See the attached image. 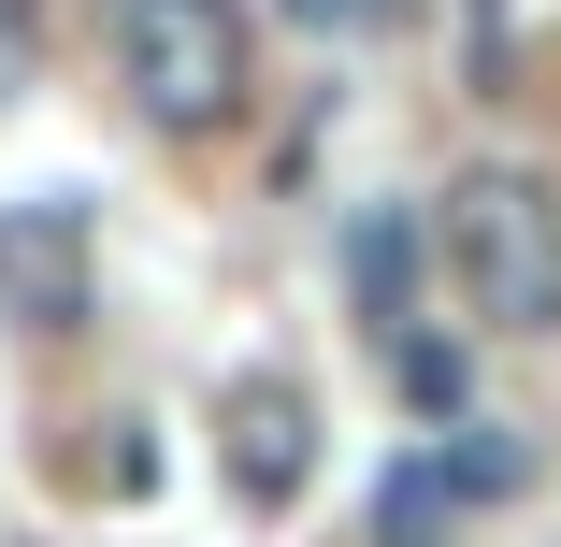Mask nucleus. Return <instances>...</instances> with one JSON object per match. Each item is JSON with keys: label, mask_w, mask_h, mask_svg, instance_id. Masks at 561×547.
Returning <instances> with one entry per match:
<instances>
[{"label": "nucleus", "mask_w": 561, "mask_h": 547, "mask_svg": "<svg viewBox=\"0 0 561 547\" xmlns=\"http://www.w3.org/2000/svg\"><path fill=\"white\" fill-rule=\"evenodd\" d=\"M432 246H446V274H461V303L490 317V332H518V346L561 332V173H533V159L446 173Z\"/></svg>", "instance_id": "f257e3e1"}, {"label": "nucleus", "mask_w": 561, "mask_h": 547, "mask_svg": "<svg viewBox=\"0 0 561 547\" xmlns=\"http://www.w3.org/2000/svg\"><path fill=\"white\" fill-rule=\"evenodd\" d=\"M116 87H130V116L173 130V145L231 130L245 87H260V15L245 0H116Z\"/></svg>", "instance_id": "f03ea898"}, {"label": "nucleus", "mask_w": 561, "mask_h": 547, "mask_svg": "<svg viewBox=\"0 0 561 547\" xmlns=\"http://www.w3.org/2000/svg\"><path fill=\"white\" fill-rule=\"evenodd\" d=\"M216 476H231V504L245 518H288L302 490H317V389L302 375H231L216 389Z\"/></svg>", "instance_id": "7ed1b4c3"}, {"label": "nucleus", "mask_w": 561, "mask_h": 547, "mask_svg": "<svg viewBox=\"0 0 561 547\" xmlns=\"http://www.w3.org/2000/svg\"><path fill=\"white\" fill-rule=\"evenodd\" d=\"M87 288H101V260H87V202H0V317H15L30 346H58V332H87Z\"/></svg>", "instance_id": "20e7f679"}, {"label": "nucleus", "mask_w": 561, "mask_h": 547, "mask_svg": "<svg viewBox=\"0 0 561 547\" xmlns=\"http://www.w3.org/2000/svg\"><path fill=\"white\" fill-rule=\"evenodd\" d=\"M533 476V447L518 432H461V447H417V461H389V490H375V547H446L476 504H504Z\"/></svg>", "instance_id": "39448f33"}, {"label": "nucleus", "mask_w": 561, "mask_h": 547, "mask_svg": "<svg viewBox=\"0 0 561 547\" xmlns=\"http://www.w3.org/2000/svg\"><path fill=\"white\" fill-rule=\"evenodd\" d=\"M417 231H432V216H360V231H346V274H360L375 346H403V332H417Z\"/></svg>", "instance_id": "423d86ee"}, {"label": "nucleus", "mask_w": 561, "mask_h": 547, "mask_svg": "<svg viewBox=\"0 0 561 547\" xmlns=\"http://www.w3.org/2000/svg\"><path fill=\"white\" fill-rule=\"evenodd\" d=\"M389 375H403V403H417V418L461 403V346H432V332H403V346H389Z\"/></svg>", "instance_id": "0eeeda50"}, {"label": "nucleus", "mask_w": 561, "mask_h": 547, "mask_svg": "<svg viewBox=\"0 0 561 547\" xmlns=\"http://www.w3.org/2000/svg\"><path fill=\"white\" fill-rule=\"evenodd\" d=\"M288 30H389V15H417V0H274Z\"/></svg>", "instance_id": "6e6552de"}]
</instances>
